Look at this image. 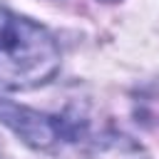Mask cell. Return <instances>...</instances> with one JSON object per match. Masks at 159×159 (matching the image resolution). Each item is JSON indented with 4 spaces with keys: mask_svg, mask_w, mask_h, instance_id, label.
<instances>
[{
    "mask_svg": "<svg viewBox=\"0 0 159 159\" xmlns=\"http://www.w3.org/2000/svg\"><path fill=\"white\" fill-rule=\"evenodd\" d=\"M107 2H112V0H107Z\"/></svg>",
    "mask_w": 159,
    "mask_h": 159,
    "instance_id": "obj_4",
    "label": "cell"
},
{
    "mask_svg": "<svg viewBox=\"0 0 159 159\" xmlns=\"http://www.w3.org/2000/svg\"><path fill=\"white\" fill-rule=\"evenodd\" d=\"M0 124L15 132L32 149H52L60 142H72L82 132V122L70 119L67 114H47L12 99L0 97Z\"/></svg>",
    "mask_w": 159,
    "mask_h": 159,
    "instance_id": "obj_2",
    "label": "cell"
},
{
    "mask_svg": "<svg viewBox=\"0 0 159 159\" xmlns=\"http://www.w3.org/2000/svg\"><path fill=\"white\" fill-rule=\"evenodd\" d=\"M0 159H2V154H0Z\"/></svg>",
    "mask_w": 159,
    "mask_h": 159,
    "instance_id": "obj_5",
    "label": "cell"
},
{
    "mask_svg": "<svg viewBox=\"0 0 159 159\" xmlns=\"http://www.w3.org/2000/svg\"><path fill=\"white\" fill-rule=\"evenodd\" d=\"M60 70L52 32L7 7H0V92H27L47 84Z\"/></svg>",
    "mask_w": 159,
    "mask_h": 159,
    "instance_id": "obj_1",
    "label": "cell"
},
{
    "mask_svg": "<svg viewBox=\"0 0 159 159\" xmlns=\"http://www.w3.org/2000/svg\"><path fill=\"white\" fill-rule=\"evenodd\" d=\"M89 159H149V154L122 132H104L89 147Z\"/></svg>",
    "mask_w": 159,
    "mask_h": 159,
    "instance_id": "obj_3",
    "label": "cell"
}]
</instances>
